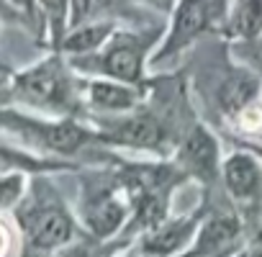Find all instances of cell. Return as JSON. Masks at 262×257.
Segmentation results:
<instances>
[{
    "label": "cell",
    "instance_id": "obj_20",
    "mask_svg": "<svg viewBox=\"0 0 262 257\" xmlns=\"http://www.w3.org/2000/svg\"><path fill=\"white\" fill-rule=\"evenodd\" d=\"M249 257H262V239L254 244V249H252V254H249Z\"/></svg>",
    "mask_w": 262,
    "mask_h": 257
},
{
    "label": "cell",
    "instance_id": "obj_13",
    "mask_svg": "<svg viewBox=\"0 0 262 257\" xmlns=\"http://www.w3.org/2000/svg\"><path fill=\"white\" fill-rule=\"evenodd\" d=\"M90 98L95 105L108 108V111H126L137 100L134 90H128L123 85H113V82H95L90 88Z\"/></svg>",
    "mask_w": 262,
    "mask_h": 257
},
{
    "label": "cell",
    "instance_id": "obj_3",
    "mask_svg": "<svg viewBox=\"0 0 262 257\" xmlns=\"http://www.w3.org/2000/svg\"><path fill=\"white\" fill-rule=\"evenodd\" d=\"M236 239H239V221H236V216L226 213V211H216L201 226L190 257H221L229 247H234Z\"/></svg>",
    "mask_w": 262,
    "mask_h": 257
},
{
    "label": "cell",
    "instance_id": "obj_5",
    "mask_svg": "<svg viewBox=\"0 0 262 257\" xmlns=\"http://www.w3.org/2000/svg\"><path fill=\"white\" fill-rule=\"evenodd\" d=\"M224 180L229 193L242 203H257L262 196V170L249 155L229 157L224 167Z\"/></svg>",
    "mask_w": 262,
    "mask_h": 257
},
{
    "label": "cell",
    "instance_id": "obj_7",
    "mask_svg": "<svg viewBox=\"0 0 262 257\" xmlns=\"http://www.w3.org/2000/svg\"><path fill=\"white\" fill-rule=\"evenodd\" d=\"M193 229H195L193 219H178V221H170V224H160L142 239V252L149 254V257L175 254L178 249L185 247Z\"/></svg>",
    "mask_w": 262,
    "mask_h": 257
},
{
    "label": "cell",
    "instance_id": "obj_12",
    "mask_svg": "<svg viewBox=\"0 0 262 257\" xmlns=\"http://www.w3.org/2000/svg\"><path fill=\"white\" fill-rule=\"evenodd\" d=\"M24 123L29 128H34L39 142H44L49 149H57V152H75L85 142V132L75 123H52V126L29 123V121H24Z\"/></svg>",
    "mask_w": 262,
    "mask_h": 257
},
{
    "label": "cell",
    "instance_id": "obj_19",
    "mask_svg": "<svg viewBox=\"0 0 262 257\" xmlns=\"http://www.w3.org/2000/svg\"><path fill=\"white\" fill-rule=\"evenodd\" d=\"M57 257H90V247H88V244H77V247L64 249V252L57 254Z\"/></svg>",
    "mask_w": 262,
    "mask_h": 257
},
{
    "label": "cell",
    "instance_id": "obj_10",
    "mask_svg": "<svg viewBox=\"0 0 262 257\" xmlns=\"http://www.w3.org/2000/svg\"><path fill=\"white\" fill-rule=\"evenodd\" d=\"M206 24H208V3H206V0H183L165 54H170V52L185 47L193 36H198V34L203 31Z\"/></svg>",
    "mask_w": 262,
    "mask_h": 257
},
{
    "label": "cell",
    "instance_id": "obj_8",
    "mask_svg": "<svg viewBox=\"0 0 262 257\" xmlns=\"http://www.w3.org/2000/svg\"><path fill=\"white\" fill-rule=\"evenodd\" d=\"M103 72H108L111 77H118L123 82H131L139 77L142 70V44L134 36H121L100 59Z\"/></svg>",
    "mask_w": 262,
    "mask_h": 257
},
{
    "label": "cell",
    "instance_id": "obj_21",
    "mask_svg": "<svg viewBox=\"0 0 262 257\" xmlns=\"http://www.w3.org/2000/svg\"><path fill=\"white\" fill-rule=\"evenodd\" d=\"M16 6H21L24 11H31V0H13Z\"/></svg>",
    "mask_w": 262,
    "mask_h": 257
},
{
    "label": "cell",
    "instance_id": "obj_17",
    "mask_svg": "<svg viewBox=\"0 0 262 257\" xmlns=\"http://www.w3.org/2000/svg\"><path fill=\"white\" fill-rule=\"evenodd\" d=\"M21 188H24L21 175H8L3 180V206L6 208H11L16 201H21Z\"/></svg>",
    "mask_w": 262,
    "mask_h": 257
},
{
    "label": "cell",
    "instance_id": "obj_1",
    "mask_svg": "<svg viewBox=\"0 0 262 257\" xmlns=\"http://www.w3.org/2000/svg\"><path fill=\"white\" fill-rule=\"evenodd\" d=\"M18 219L26 229V239L34 252L57 249V247L67 244L75 234V224H72L70 213L62 206L49 203V201L29 206L24 213H18Z\"/></svg>",
    "mask_w": 262,
    "mask_h": 257
},
{
    "label": "cell",
    "instance_id": "obj_6",
    "mask_svg": "<svg viewBox=\"0 0 262 257\" xmlns=\"http://www.w3.org/2000/svg\"><path fill=\"white\" fill-rule=\"evenodd\" d=\"M111 139L121 142V144H128V147H147V149H155L162 144V126L149 116V113H139V116H128L123 121H116L111 126Z\"/></svg>",
    "mask_w": 262,
    "mask_h": 257
},
{
    "label": "cell",
    "instance_id": "obj_16",
    "mask_svg": "<svg viewBox=\"0 0 262 257\" xmlns=\"http://www.w3.org/2000/svg\"><path fill=\"white\" fill-rule=\"evenodd\" d=\"M111 6V0H72V26H80L100 16Z\"/></svg>",
    "mask_w": 262,
    "mask_h": 257
},
{
    "label": "cell",
    "instance_id": "obj_11",
    "mask_svg": "<svg viewBox=\"0 0 262 257\" xmlns=\"http://www.w3.org/2000/svg\"><path fill=\"white\" fill-rule=\"evenodd\" d=\"M257 93V80L249 72H231L229 77H224V82L216 90L219 105L229 113L242 111Z\"/></svg>",
    "mask_w": 262,
    "mask_h": 257
},
{
    "label": "cell",
    "instance_id": "obj_18",
    "mask_svg": "<svg viewBox=\"0 0 262 257\" xmlns=\"http://www.w3.org/2000/svg\"><path fill=\"white\" fill-rule=\"evenodd\" d=\"M44 6H47V11H49V16H52L54 26H59L62 13H64V0H44Z\"/></svg>",
    "mask_w": 262,
    "mask_h": 257
},
{
    "label": "cell",
    "instance_id": "obj_14",
    "mask_svg": "<svg viewBox=\"0 0 262 257\" xmlns=\"http://www.w3.org/2000/svg\"><path fill=\"white\" fill-rule=\"evenodd\" d=\"M231 26L242 36H254L262 29V0H239Z\"/></svg>",
    "mask_w": 262,
    "mask_h": 257
},
{
    "label": "cell",
    "instance_id": "obj_4",
    "mask_svg": "<svg viewBox=\"0 0 262 257\" xmlns=\"http://www.w3.org/2000/svg\"><path fill=\"white\" fill-rule=\"evenodd\" d=\"M180 165L188 173L206 180V183H211L216 178V173H219V149H216L213 137L206 132V128L195 126L185 137L183 149H180Z\"/></svg>",
    "mask_w": 262,
    "mask_h": 257
},
{
    "label": "cell",
    "instance_id": "obj_15",
    "mask_svg": "<svg viewBox=\"0 0 262 257\" xmlns=\"http://www.w3.org/2000/svg\"><path fill=\"white\" fill-rule=\"evenodd\" d=\"M111 31V24H95V26H82V29H75L67 39H64V49L67 52H93Z\"/></svg>",
    "mask_w": 262,
    "mask_h": 257
},
{
    "label": "cell",
    "instance_id": "obj_2",
    "mask_svg": "<svg viewBox=\"0 0 262 257\" xmlns=\"http://www.w3.org/2000/svg\"><path fill=\"white\" fill-rule=\"evenodd\" d=\"M18 95L36 105H67L70 85H67L59 65L47 62V65L18 77Z\"/></svg>",
    "mask_w": 262,
    "mask_h": 257
},
{
    "label": "cell",
    "instance_id": "obj_9",
    "mask_svg": "<svg viewBox=\"0 0 262 257\" xmlns=\"http://www.w3.org/2000/svg\"><path fill=\"white\" fill-rule=\"evenodd\" d=\"M123 216H126V208L111 193H98V196L88 198V203H85V221H88L90 231L100 239L111 237L121 226Z\"/></svg>",
    "mask_w": 262,
    "mask_h": 257
}]
</instances>
